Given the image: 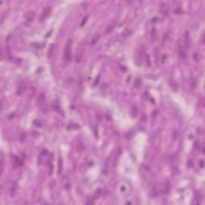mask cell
<instances>
[{"mask_svg": "<svg viewBox=\"0 0 205 205\" xmlns=\"http://www.w3.org/2000/svg\"><path fill=\"white\" fill-rule=\"evenodd\" d=\"M71 43H72L71 39H68L66 41L65 49H64V56H65L66 63H68L71 59Z\"/></svg>", "mask_w": 205, "mask_h": 205, "instance_id": "6da1fadb", "label": "cell"}, {"mask_svg": "<svg viewBox=\"0 0 205 205\" xmlns=\"http://www.w3.org/2000/svg\"><path fill=\"white\" fill-rule=\"evenodd\" d=\"M51 11V7L50 6H47V7H46L45 8H43L42 14H41V17H40L41 22H43L45 19H47V18L49 16Z\"/></svg>", "mask_w": 205, "mask_h": 205, "instance_id": "7a4b0ae2", "label": "cell"}, {"mask_svg": "<svg viewBox=\"0 0 205 205\" xmlns=\"http://www.w3.org/2000/svg\"><path fill=\"white\" fill-rule=\"evenodd\" d=\"M35 13L34 11H28L25 15V19H26V23L27 25L30 24V22L33 21L34 19V17H35Z\"/></svg>", "mask_w": 205, "mask_h": 205, "instance_id": "3957f363", "label": "cell"}, {"mask_svg": "<svg viewBox=\"0 0 205 205\" xmlns=\"http://www.w3.org/2000/svg\"><path fill=\"white\" fill-rule=\"evenodd\" d=\"M178 54H179V55L180 56L182 59L187 58L186 52H185V51H184L183 45H182L181 43H179V44L178 45Z\"/></svg>", "mask_w": 205, "mask_h": 205, "instance_id": "277c9868", "label": "cell"}, {"mask_svg": "<svg viewBox=\"0 0 205 205\" xmlns=\"http://www.w3.org/2000/svg\"><path fill=\"white\" fill-rule=\"evenodd\" d=\"M115 25H116V21H112L111 23L107 26L106 30H105V35H107V34H109V33H111L115 28Z\"/></svg>", "mask_w": 205, "mask_h": 205, "instance_id": "5b68a950", "label": "cell"}, {"mask_svg": "<svg viewBox=\"0 0 205 205\" xmlns=\"http://www.w3.org/2000/svg\"><path fill=\"white\" fill-rule=\"evenodd\" d=\"M184 42H185V46L187 48L190 47L191 45V39H190V35H189V32L188 30L185 31V34H184Z\"/></svg>", "mask_w": 205, "mask_h": 205, "instance_id": "8992f818", "label": "cell"}, {"mask_svg": "<svg viewBox=\"0 0 205 205\" xmlns=\"http://www.w3.org/2000/svg\"><path fill=\"white\" fill-rule=\"evenodd\" d=\"M82 59H83V50L79 49L76 52L75 55V62L76 63H80Z\"/></svg>", "mask_w": 205, "mask_h": 205, "instance_id": "52a82bcc", "label": "cell"}, {"mask_svg": "<svg viewBox=\"0 0 205 205\" xmlns=\"http://www.w3.org/2000/svg\"><path fill=\"white\" fill-rule=\"evenodd\" d=\"M45 94L44 93H42L38 97V105L42 107V106L43 104L45 103Z\"/></svg>", "mask_w": 205, "mask_h": 205, "instance_id": "ba28073f", "label": "cell"}, {"mask_svg": "<svg viewBox=\"0 0 205 205\" xmlns=\"http://www.w3.org/2000/svg\"><path fill=\"white\" fill-rule=\"evenodd\" d=\"M99 38H100V35H99V34H95L93 37H92V38H91V45H95L96 43L99 42Z\"/></svg>", "mask_w": 205, "mask_h": 205, "instance_id": "9c48e42d", "label": "cell"}, {"mask_svg": "<svg viewBox=\"0 0 205 205\" xmlns=\"http://www.w3.org/2000/svg\"><path fill=\"white\" fill-rule=\"evenodd\" d=\"M55 44H51V46L48 48V51H47V56L48 58H51L53 55V53H54V50H55Z\"/></svg>", "mask_w": 205, "mask_h": 205, "instance_id": "30bf717a", "label": "cell"}, {"mask_svg": "<svg viewBox=\"0 0 205 205\" xmlns=\"http://www.w3.org/2000/svg\"><path fill=\"white\" fill-rule=\"evenodd\" d=\"M62 171H63V160L62 159L59 158V171H58L59 175H60L62 173Z\"/></svg>", "mask_w": 205, "mask_h": 205, "instance_id": "8fae6325", "label": "cell"}, {"mask_svg": "<svg viewBox=\"0 0 205 205\" xmlns=\"http://www.w3.org/2000/svg\"><path fill=\"white\" fill-rule=\"evenodd\" d=\"M25 89H26V88H25V86H24V85H21V86H19V89H18V91H17V94H18V95H22V94L24 92Z\"/></svg>", "mask_w": 205, "mask_h": 205, "instance_id": "7c38bea8", "label": "cell"}, {"mask_svg": "<svg viewBox=\"0 0 205 205\" xmlns=\"http://www.w3.org/2000/svg\"><path fill=\"white\" fill-rule=\"evenodd\" d=\"M88 18H89V16L88 15H87V16H85L83 19V20H82V22H81V23H80V27H83L84 25L86 24V22H88Z\"/></svg>", "mask_w": 205, "mask_h": 205, "instance_id": "4fadbf2b", "label": "cell"}, {"mask_svg": "<svg viewBox=\"0 0 205 205\" xmlns=\"http://www.w3.org/2000/svg\"><path fill=\"white\" fill-rule=\"evenodd\" d=\"M17 188V186H16V183H15V185L12 187V189H11V195H14L15 194V191L16 190Z\"/></svg>", "mask_w": 205, "mask_h": 205, "instance_id": "5bb4252c", "label": "cell"}, {"mask_svg": "<svg viewBox=\"0 0 205 205\" xmlns=\"http://www.w3.org/2000/svg\"><path fill=\"white\" fill-rule=\"evenodd\" d=\"M100 195H101V192H100V190H99H99L97 191V192L95 193V198H96V199H97V198H99V196H100Z\"/></svg>", "mask_w": 205, "mask_h": 205, "instance_id": "9a60e30c", "label": "cell"}, {"mask_svg": "<svg viewBox=\"0 0 205 205\" xmlns=\"http://www.w3.org/2000/svg\"><path fill=\"white\" fill-rule=\"evenodd\" d=\"M99 79H100V75H99L97 77V79H95V85H97V84H98Z\"/></svg>", "mask_w": 205, "mask_h": 205, "instance_id": "2e32d148", "label": "cell"}, {"mask_svg": "<svg viewBox=\"0 0 205 205\" xmlns=\"http://www.w3.org/2000/svg\"><path fill=\"white\" fill-rule=\"evenodd\" d=\"M148 62V66H151V61H150V58H149V55H147V63Z\"/></svg>", "mask_w": 205, "mask_h": 205, "instance_id": "e0dca14e", "label": "cell"}, {"mask_svg": "<svg viewBox=\"0 0 205 205\" xmlns=\"http://www.w3.org/2000/svg\"><path fill=\"white\" fill-rule=\"evenodd\" d=\"M200 166H201V168H203L204 167V160L200 161Z\"/></svg>", "mask_w": 205, "mask_h": 205, "instance_id": "ac0fdd59", "label": "cell"}]
</instances>
